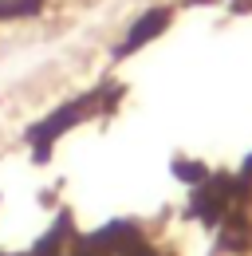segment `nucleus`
Masks as SVG:
<instances>
[{
	"mask_svg": "<svg viewBox=\"0 0 252 256\" xmlns=\"http://www.w3.org/2000/svg\"><path fill=\"white\" fill-rule=\"evenodd\" d=\"M166 20H170V12H166V8H154V12H146V16H142V20L134 24V32L126 36L122 56H126V52H134V48H142L146 40H154V36L162 32V28H166Z\"/></svg>",
	"mask_w": 252,
	"mask_h": 256,
	"instance_id": "1",
	"label": "nucleus"
}]
</instances>
